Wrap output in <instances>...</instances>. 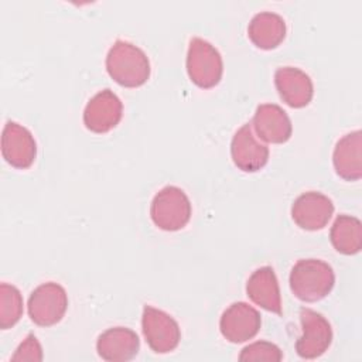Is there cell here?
<instances>
[{
	"label": "cell",
	"mask_w": 362,
	"mask_h": 362,
	"mask_svg": "<svg viewBox=\"0 0 362 362\" xmlns=\"http://www.w3.org/2000/svg\"><path fill=\"white\" fill-rule=\"evenodd\" d=\"M106 71L109 76L124 88H139L150 78V61L137 45L116 40L106 55Z\"/></svg>",
	"instance_id": "obj_1"
},
{
	"label": "cell",
	"mask_w": 362,
	"mask_h": 362,
	"mask_svg": "<svg viewBox=\"0 0 362 362\" xmlns=\"http://www.w3.org/2000/svg\"><path fill=\"white\" fill-rule=\"evenodd\" d=\"M291 293L301 301L315 303L327 297L335 284L332 267L321 259H300L288 277Z\"/></svg>",
	"instance_id": "obj_2"
},
{
	"label": "cell",
	"mask_w": 362,
	"mask_h": 362,
	"mask_svg": "<svg viewBox=\"0 0 362 362\" xmlns=\"http://www.w3.org/2000/svg\"><path fill=\"white\" fill-rule=\"evenodd\" d=\"M185 65L191 82L198 88L211 89L216 86L222 79V55L209 41L204 38H191Z\"/></svg>",
	"instance_id": "obj_3"
},
{
	"label": "cell",
	"mask_w": 362,
	"mask_h": 362,
	"mask_svg": "<svg viewBox=\"0 0 362 362\" xmlns=\"http://www.w3.org/2000/svg\"><path fill=\"white\" fill-rule=\"evenodd\" d=\"M191 202L187 194L175 187L167 185L161 188L153 198L150 205V216L153 223L167 232L182 229L191 219Z\"/></svg>",
	"instance_id": "obj_4"
},
{
	"label": "cell",
	"mask_w": 362,
	"mask_h": 362,
	"mask_svg": "<svg viewBox=\"0 0 362 362\" xmlns=\"http://www.w3.org/2000/svg\"><path fill=\"white\" fill-rule=\"evenodd\" d=\"M66 308L68 294L65 288L55 281H47L35 287L27 303L30 320L40 327H51L59 322Z\"/></svg>",
	"instance_id": "obj_5"
},
{
	"label": "cell",
	"mask_w": 362,
	"mask_h": 362,
	"mask_svg": "<svg viewBox=\"0 0 362 362\" xmlns=\"http://www.w3.org/2000/svg\"><path fill=\"white\" fill-rule=\"evenodd\" d=\"M141 331L151 351L168 354L174 351L181 339L178 322L165 311L146 304L141 315Z\"/></svg>",
	"instance_id": "obj_6"
},
{
	"label": "cell",
	"mask_w": 362,
	"mask_h": 362,
	"mask_svg": "<svg viewBox=\"0 0 362 362\" xmlns=\"http://www.w3.org/2000/svg\"><path fill=\"white\" fill-rule=\"evenodd\" d=\"M300 324L303 334L296 341V352L300 358L314 359L325 354L332 342L329 321L311 308H300Z\"/></svg>",
	"instance_id": "obj_7"
},
{
	"label": "cell",
	"mask_w": 362,
	"mask_h": 362,
	"mask_svg": "<svg viewBox=\"0 0 362 362\" xmlns=\"http://www.w3.org/2000/svg\"><path fill=\"white\" fill-rule=\"evenodd\" d=\"M123 116V103L110 89L93 95L83 109V124L92 133H107L115 129Z\"/></svg>",
	"instance_id": "obj_8"
},
{
	"label": "cell",
	"mask_w": 362,
	"mask_h": 362,
	"mask_svg": "<svg viewBox=\"0 0 362 362\" xmlns=\"http://www.w3.org/2000/svg\"><path fill=\"white\" fill-rule=\"evenodd\" d=\"M262 317L259 311L245 301L232 303L221 315L219 329L223 338L233 344L255 338L260 329Z\"/></svg>",
	"instance_id": "obj_9"
},
{
	"label": "cell",
	"mask_w": 362,
	"mask_h": 362,
	"mask_svg": "<svg viewBox=\"0 0 362 362\" xmlns=\"http://www.w3.org/2000/svg\"><path fill=\"white\" fill-rule=\"evenodd\" d=\"M269 147L255 134L250 123L236 130L230 141V157L238 170L256 173L269 161Z\"/></svg>",
	"instance_id": "obj_10"
},
{
	"label": "cell",
	"mask_w": 362,
	"mask_h": 362,
	"mask_svg": "<svg viewBox=\"0 0 362 362\" xmlns=\"http://www.w3.org/2000/svg\"><path fill=\"white\" fill-rule=\"evenodd\" d=\"M1 154L14 168L25 170L31 167L37 157L34 136L27 127L8 120L1 133Z\"/></svg>",
	"instance_id": "obj_11"
},
{
	"label": "cell",
	"mask_w": 362,
	"mask_h": 362,
	"mask_svg": "<svg viewBox=\"0 0 362 362\" xmlns=\"http://www.w3.org/2000/svg\"><path fill=\"white\" fill-rule=\"evenodd\" d=\"M334 214L331 198L318 191L298 195L291 205V218L297 226L305 230L322 229Z\"/></svg>",
	"instance_id": "obj_12"
},
{
	"label": "cell",
	"mask_w": 362,
	"mask_h": 362,
	"mask_svg": "<svg viewBox=\"0 0 362 362\" xmlns=\"http://www.w3.org/2000/svg\"><path fill=\"white\" fill-rule=\"evenodd\" d=\"M250 124L260 140L273 144L286 143L293 132L288 115L276 103L259 105Z\"/></svg>",
	"instance_id": "obj_13"
},
{
	"label": "cell",
	"mask_w": 362,
	"mask_h": 362,
	"mask_svg": "<svg viewBox=\"0 0 362 362\" xmlns=\"http://www.w3.org/2000/svg\"><path fill=\"white\" fill-rule=\"evenodd\" d=\"M274 85L281 100L290 107L307 106L314 95V85L308 74L296 66H281L274 72Z\"/></svg>",
	"instance_id": "obj_14"
},
{
	"label": "cell",
	"mask_w": 362,
	"mask_h": 362,
	"mask_svg": "<svg viewBox=\"0 0 362 362\" xmlns=\"http://www.w3.org/2000/svg\"><path fill=\"white\" fill-rule=\"evenodd\" d=\"M140 349L139 335L126 327H112L103 331L96 341L98 355L109 362L133 359Z\"/></svg>",
	"instance_id": "obj_15"
},
{
	"label": "cell",
	"mask_w": 362,
	"mask_h": 362,
	"mask_svg": "<svg viewBox=\"0 0 362 362\" xmlns=\"http://www.w3.org/2000/svg\"><path fill=\"white\" fill-rule=\"evenodd\" d=\"M246 296L266 311L281 315L280 287L273 267L263 266L250 274L246 281Z\"/></svg>",
	"instance_id": "obj_16"
},
{
	"label": "cell",
	"mask_w": 362,
	"mask_h": 362,
	"mask_svg": "<svg viewBox=\"0 0 362 362\" xmlns=\"http://www.w3.org/2000/svg\"><path fill=\"white\" fill-rule=\"evenodd\" d=\"M332 164L338 177L345 181H358L362 177V133L351 132L342 136L332 153Z\"/></svg>",
	"instance_id": "obj_17"
},
{
	"label": "cell",
	"mask_w": 362,
	"mask_h": 362,
	"mask_svg": "<svg viewBox=\"0 0 362 362\" xmlns=\"http://www.w3.org/2000/svg\"><path fill=\"white\" fill-rule=\"evenodd\" d=\"M287 27L284 18L273 11L255 14L247 25L249 40L260 49H273L286 38Z\"/></svg>",
	"instance_id": "obj_18"
},
{
	"label": "cell",
	"mask_w": 362,
	"mask_h": 362,
	"mask_svg": "<svg viewBox=\"0 0 362 362\" xmlns=\"http://www.w3.org/2000/svg\"><path fill=\"white\" fill-rule=\"evenodd\" d=\"M329 240L338 253L351 256L362 249V223L356 216L338 215L329 230Z\"/></svg>",
	"instance_id": "obj_19"
},
{
	"label": "cell",
	"mask_w": 362,
	"mask_h": 362,
	"mask_svg": "<svg viewBox=\"0 0 362 362\" xmlns=\"http://www.w3.org/2000/svg\"><path fill=\"white\" fill-rule=\"evenodd\" d=\"M23 296L20 290L8 283L0 284V328L14 327L23 317Z\"/></svg>",
	"instance_id": "obj_20"
},
{
	"label": "cell",
	"mask_w": 362,
	"mask_h": 362,
	"mask_svg": "<svg viewBox=\"0 0 362 362\" xmlns=\"http://www.w3.org/2000/svg\"><path fill=\"white\" fill-rule=\"evenodd\" d=\"M283 359V352L280 348L269 341H256L253 344L246 345L240 354L239 361L242 362H259V361H269V362H279Z\"/></svg>",
	"instance_id": "obj_21"
},
{
	"label": "cell",
	"mask_w": 362,
	"mask_h": 362,
	"mask_svg": "<svg viewBox=\"0 0 362 362\" xmlns=\"http://www.w3.org/2000/svg\"><path fill=\"white\" fill-rule=\"evenodd\" d=\"M11 361H31L40 362L42 361V348L34 334H28L25 339L17 346L16 352L11 356Z\"/></svg>",
	"instance_id": "obj_22"
}]
</instances>
